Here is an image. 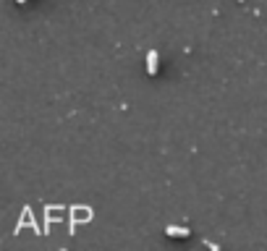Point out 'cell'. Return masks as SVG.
Masks as SVG:
<instances>
[{
  "label": "cell",
  "mask_w": 267,
  "mask_h": 251,
  "mask_svg": "<svg viewBox=\"0 0 267 251\" xmlns=\"http://www.w3.org/2000/svg\"><path fill=\"white\" fill-rule=\"evenodd\" d=\"M158 60H160V58H158V50H150V52H147V73H150V76H155V73H158V68H160Z\"/></svg>",
  "instance_id": "cell-1"
},
{
  "label": "cell",
  "mask_w": 267,
  "mask_h": 251,
  "mask_svg": "<svg viewBox=\"0 0 267 251\" xmlns=\"http://www.w3.org/2000/svg\"><path fill=\"white\" fill-rule=\"evenodd\" d=\"M165 233L173 236V238H186L191 230H189V228H178V225H168V228H165Z\"/></svg>",
  "instance_id": "cell-2"
},
{
  "label": "cell",
  "mask_w": 267,
  "mask_h": 251,
  "mask_svg": "<svg viewBox=\"0 0 267 251\" xmlns=\"http://www.w3.org/2000/svg\"><path fill=\"white\" fill-rule=\"evenodd\" d=\"M16 3H26V0H16Z\"/></svg>",
  "instance_id": "cell-3"
}]
</instances>
